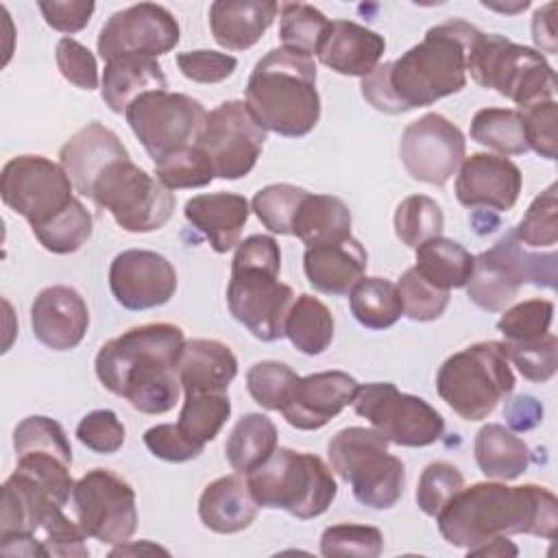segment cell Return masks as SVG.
Wrapping results in <instances>:
<instances>
[{
    "mask_svg": "<svg viewBox=\"0 0 558 558\" xmlns=\"http://www.w3.org/2000/svg\"><path fill=\"white\" fill-rule=\"evenodd\" d=\"M277 449V425L262 412H248L233 425L227 442L225 456L229 466L248 475L262 466Z\"/></svg>",
    "mask_w": 558,
    "mask_h": 558,
    "instance_id": "d6a6232c",
    "label": "cell"
},
{
    "mask_svg": "<svg viewBox=\"0 0 558 558\" xmlns=\"http://www.w3.org/2000/svg\"><path fill=\"white\" fill-rule=\"evenodd\" d=\"M89 327V310L78 290L70 286L44 288L31 305L33 336L52 351L76 349Z\"/></svg>",
    "mask_w": 558,
    "mask_h": 558,
    "instance_id": "7402d4cb",
    "label": "cell"
},
{
    "mask_svg": "<svg viewBox=\"0 0 558 558\" xmlns=\"http://www.w3.org/2000/svg\"><path fill=\"white\" fill-rule=\"evenodd\" d=\"M229 416H231V401L225 392L185 395L177 425L192 440L207 445L220 434Z\"/></svg>",
    "mask_w": 558,
    "mask_h": 558,
    "instance_id": "f35d334b",
    "label": "cell"
},
{
    "mask_svg": "<svg viewBox=\"0 0 558 558\" xmlns=\"http://www.w3.org/2000/svg\"><path fill=\"white\" fill-rule=\"evenodd\" d=\"M305 196H307V190L303 187H296L290 183H272L262 187L253 196L251 211L270 233L292 235V220Z\"/></svg>",
    "mask_w": 558,
    "mask_h": 558,
    "instance_id": "60d3db41",
    "label": "cell"
},
{
    "mask_svg": "<svg viewBox=\"0 0 558 558\" xmlns=\"http://www.w3.org/2000/svg\"><path fill=\"white\" fill-rule=\"evenodd\" d=\"M244 480L259 508L283 510L301 521L320 517L338 495L331 466L310 451L290 447L275 449Z\"/></svg>",
    "mask_w": 558,
    "mask_h": 558,
    "instance_id": "8992f818",
    "label": "cell"
},
{
    "mask_svg": "<svg viewBox=\"0 0 558 558\" xmlns=\"http://www.w3.org/2000/svg\"><path fill=\"white\" fill-rule=\"evenodd\" d=\"M501 349L527 381L545 384L556 375L558 338L551 331L534 340H504Z\"/></svg>",
    "mask_w": 558,
    "mask_h": 558,
    "instance_id": "b9f144b4",
    "label": "cell"
},
{
    "mask_svg": "<svg viewBox=\"0 0 558 558\" xmlns=\"http://www.w3.org/2000/svg\"><path fill=\"white\" fill-rule=\"evenodd\" d=\"M329 26L323 11L305 2H283L279 4V39L283 48L316 54L320 39Z\"/></svg>",
    "mask_w": 558,
    "mask_h": 558,
    "instance_id": "ab89813d",
    "label": "cell"
},
{
    "mask_svg": "<svg viewBox=\"0 0 558 558\" xmlns=\"http://www.w3.org/2000/svg\"><path fill=\"white\" fill-rule=\"evenodd\" d=\"M177 373L185 395L227 392L238 375V357L229 344L211 338L185 340Z\"/></svg>",
    "mask_w": 558,
    "mask_h": 558,
    "instance_id": "4316f807",
    "label": "cell"
},
{
    "mask_svg": "<svg viewBox=\"0 0 558 558\" xmlns=\"http://www.w3.org/2000/svg\"><path fill=\"white\" fill-rule=\"evenodd\" d=\"M471 140L497 150L501 157L523 155L530 150L519 109L486 107L475 111L471 120Z\"/></svg>",
    "mask_w": 558,
    "mask_h": 558,
    "instance_id": "8d00e7d4",
    "label": "cell"
},
{
    "mask_svg": "<svg viewBox=\"0 0 558 558\" xmlns=\"http://www.w3.org/2000/svg\"><path fill=\"white\" fill-rule=\"evenodd\" d=\"M54 59H57V68H59L61 76L68 83H72L74 87L87 89V92L98 87L100 76H98L96 57L81 41H76L72 37H61L57 44V50H54Z\"/></svg>",
    "mask_w": 558,
    "mask_h": 558,
    "instance_id": "9f6ffc18",
    "label": "cell"
},
{
    "mask_svg": "<svg viewBox=\"0 0 558 558\" xmlns=\"http://www.w3.org/2000/svg\"><path fill=\"white\" fill-rule=\"evenodd\" d=\"M482 7H486V9H490V11L517 15V13H521V11H525V9L530 7V0H514V2H490V0H482Z\"/></svg>",
    "mask_w": 558,
    "mask_h": 558,
    "instance_id": "e7e4bbea",
    "label": "cell"
},
{
    "mask_svg": "<svg viewBox=\"0 0 558 558\" xmlns=\"http://www.w3.org/2000/svg\"><path fill=\"white\" fill-rule=\"evenodd\" d=\"M331 310L314 294H301L286 318V338L305 355H320L333 340Z\"/></svg>",
    "mask_w": 558,
    "mask_h": 558,
    "instance_id": "e575fe53",
    "label": "cell"
},
{
    "mask_svg": "<svg viewBox=\"0 0 558 558\" xmlns=\"http://www.w3.org/2000/svg\"><path fill=\"white\" fill-rule=\"evenodd\" d=\"M177 283L172 262L157 251L129 248L118 253L109 266V290L131 312L166 305L174 296Z\"/></svg>",
    "mask_w": 558,
    "mask_h": 558,
    "instance_id": "d6986e66",
    "label": "cell"
},
{
    "mask_svg": "<svg viewBox=\"0 0 558 558\" xmlns=\"http://www.w3.org/2000/svg\"><path fill=\"white\" fill-rule=\"evenodd\" d=\"M296 379L299 375L286 362L262 360L246 371V390L257 405L279 412Z\"/></svg>",
    "mask_w": 558,
    "mask_h": 558,
    "instance_id": "bcb514c9",
    "label": "cell"
},
{
    "mask_svg": "<svg viewBox=\"0 0 558 558\" xmlns=\"http://www.w3.org/2000/svg\"><path fill=\"white\" fill-rule=\"evenodd\" d=\"M0 196L9 209L37 231L68 211L76 196L61 163L44 155H17L0 174Z\"/></svg>",
    "mask_w": 558,
    "mask_h": 558,
    "instance_id": "4fadbf2b",
    "label": "cell"
},
{
    "mask_svg": "<svg viewBox=\"0 0 558 558\" xmlns=\"http://www.w3.org/2000/svg\"><path fill=\"white\" fill-rule=\"evenodd\" d=\"M244 102L264 131L281 137L307 135L320 120L314 57L272 48L255 63Z\"/></svg>",
    "mask_w": 558,
    "mask_h": 558,
    "instance_id": "277c9868",
    "label": "cell"
},
{
    "mask_svg": "<svg viewBox=\"0 0 558 558\" xmlns=\"http://www.w3.org/2000/svg\"><path fill=\"white\" fill-rule=\"evenodd\" d=\"M89 201L107 209L120 229L150 233L161 229L174 214V194L155 174L129 157L109 163L89 190Z\"/></svg>",
    "mask_w": 558,
    "mask_h": 558,
    "instance_id": "8fae6325",
    "label": "cell"
},
{
    "mask_svg": "<svg viewBox=\"0 0 558 558\" xmlns=\"http://www.w3.org/2000/svg\"><path fill=\"white\" fill-rule=\"evenodd\" d=\"M521 118H523V129H525V140H527L530 150L554 161L558 155V133H556L558 105H556V100H543V102L530 105V107L521 109Z\"/></svg>",
    "mask_w": 558,
    "mask_h": 558,
    "instance_id": "11a10c76",
    "label": "cell"
},
{
    "mask_svg": "<svg viewBox=\"0 0 558 558\" xmlns=\"http://www.w3.org/2000/svg\"><path fill=\"white\" fill-rule=\"evenodd\" d=\"M124 116L153 163L177 150L196 146L207 120V111L196 98L168 89L137 96Z\"/></svg>",
    "mask_w": 558,
    "mask_h": 558,
    "instance_id": "7c38bea8",
    "label": "cell"
},
{
    "mask_svg": "<svg viewBox=\"0 0 558 558\" xmlns=\"http://www.w3.org/2000/svg\"><path fill=\"white\" fill-rule=\"evenodd\" d=\"M554 320V301L527 299L508 307L497 320L504 340H534L549 333Z\"/></svg>",
    "mask_w": 558,
    "mask_h": 558,
    "instance_id": "816d5d0a",
    "label": "cell"
},
{
    "mask_svg": "<svg viewBox=\"0 0 558 558\" xmlns=\"http://www.w3.org/2000/svg\"><path fill=\"white\" fill-rule=\"evenodd\" d=\"M155 177L168 190H185V187L209 185L216 179V172L207 153L196 144L157 161Z\"/></svg>",
    "mask_w": 558,
    "mask_h": 558,
    "instance_id": "ee69618b",
    "label": "cell"
},
{
    "mask_svg": "<svg viewBox=\"0 0 558 558\" xmlns=\"http://www.w3.org/2000/svg\"><path fill=\"white\" fill-rule=\"evenodd\" d=\"M384 549V534L375 525L336 523L320 534V554L331 556H357L377 558Z\"/></svg>",
    "mask_w": 558,
    "mask_h": 558,
    "instance_id": "681fc988",
    "label": "cell"
},
{
    "mask_svg": "<svg viewBox=\"0 0 558 558\" xmlns=\"http://www.w3.org/2000/svg\"><path fill=\"white\" fill-rule=\"evenodd\" d=\"M266 131L244 100H225L207 113L198 146L207 153L218 179L246 177L264 148Z\"/></svg>",
    "mask_w": 558,
    "mask_h": 558,
    "instance_id": "2e32d148",
    "label": "cell"
},
{
    "mask_svg": "<svg viewBox=\"0 0 558 558\" xmlns=\"http://www.w3.org/2000/svg\"><path fill=\"white\" fill-rule=\"evenodd\" d=\"M122 157H129V150L120 137L100 122H89L78 129L59 150V163L81 196H89L98 174Z\"/></svg>",
    "mask_w": 558,
    "mask_h": 558,
    "instance_id": "cb8c5ba5",
    "label": "cell"
},
{
    "mask_svg": "<svg viewBox=\"0 0 558 558\" xmlns=\"http://www.w3.org/2000/svg\"><path fill=\"white\" fill-rule=\"evenodd\" d=\"M414 251H416L414 268L429 283L442 290L466 286L473 272L475 255H471L460 242L438 235L418 244Z\"/></svg>",
    "mask_w": 558,
    "mask_h": 558,
    "instance_id": "836d02e7",
    "label": "cell"
},
{
    "mask_svg": "<svg viewBox=\"0 0 558 558\" xmlns=\"http://www.w3.org/2000/svg\"><path fill=\"white\" fill-rule=\"evenodd\" d=\"M349 307L353 318L373 331L388 329L403 316L397 283L384 277H362L349 292Z\"/></svg>",
    "mask_w": 558,
    "mask_h": 558,
    "instance_id": "d590c367",
    "label": "cell"
},
{
    "mask_svg": "<svg viewBox=\"0 0 558 558\" xmlns=\"http://www.w3.org/2000/svg\"><path fill=\"white\" fill-rule=\"evenodd\" d=\"M85 534L76 521H70L63 514L61 506H54L41 527L37 532V541L44 545L46 556H61V558H87L89 549L85 545Z\"/></svg>",
    "mask_w": 558,
    "mask_h": 558,
    "instance_id": "f5cc1de1",
    "label": "cell"
},
{
    "mask_svg": "<svg viewBox=\"0 0 558 558\" xmlns=\"http://www.w3.org/2000/svg\"><path fill=\"white\" fill-rule=\"evenodd\" d=\"M386 39L351 20H329L316 57L323 65L342 76H366L384 57Z\"/></svg>",
    "mask_w": 558,
    "mask_h": 558,
    "instance_id": "603a6c76",
    "label": "cell"
},
{
    "mask_svg": "<svg viewBox=\"0 0 558 558\" xmlns=\"http://www.w3.org/2000/svg\"><path fill=\"white\" fill-rule=\"evenodd\" d=\"M281 251L272 235L244 238L231 259L227 305L231 316L262 342L286 336V318L296 301L294 290L279 281Z\"/></svg>",
    "mask_w": 558,
    "mask_h": 558,
    "instance_id": "5b68a950",
    "label": "cell"
},
{
    "mask_svg": "<svg viewBox=\"0 0 558 558\" xmlns=\"http://www.w3.org/2000/svg\"><path fill=\"white\" fill-rule=\"evenodd\" d=\"M76 438L94 453L111 456L122 449L126 432L113 410H92L76 425Z\"/></svg>",
    "mask_w": 558,
    "mask_h": 558,
    "instance_id": "db71d44e",
    "label": "cell"
},
{
    "mask_svg": "<svg viewBox=\"0 0 558 558\" xmlns=\"http://www.w3.org/2000/svg\"><path fill=\"white\" fill-rule=\"evenodd\" d=\"M277 13L275 0H216L209 7V28L218 46L240 52L264 37Z\"/></svg>",
    "mask_w": 558,
    "mask_h": 558,
    "instance_id": "83f0119b",
    "label": "cell"
},
{
    "mask_svg": "<svg viewBox=\"0 0 558 558\" xmlns=\"http://www.w3.org/2000/svg\"><path fill=\"white\" fill-rule=\"evenodd\" d=\"M523 174L514 161L495 153H473L462 159L456 177V198L471 209L508 211L519 201Z\"/></svg>",
    "mask_w": 558,
    "mask_h": 558,
    "instance_id": "ffe728a7",
    "label": "cell"
},
{
    "mask_svg": "<svg viewBox=\"0 0 558 558\" xmlns=\"http://www.w3.org/2000/svg\"><path fill=\"white\" fill-rule=\"evenodd\" d=\"M521 244L543 248L558 242V185H547L527 207L512 231Z\"/></svg>",
    "mask_w": 558,
    "mask_h": 558,
    "instance_id": "f6af8a7d",
    "label": "cell"
},
{
    "mask_svg": "<svg viewBox=\"0 0 558 558\" xmlns=\"http://www.w3.org/2000/svg\"><path fill=\"white\" fill-rule=\"evenodd\" d=\"M37 7L46 24L65 35L83 31L96 9L92 0H41Z\"/></svg>",
    "mask_w": 558,
    "mask_h": 558,
    "instance_id": "91938a15",
    "label": "cell"
},
{
    "mask_svg": "<svg viewBox=\"0 0 558 558\" xmlns=\"http://www.w3.org/2000/svg\"><path fill=\"white\" fill-rule=\"evenodd\" d=\"M357 379L344 371H323L299 377L279 410L288 425L314 432L333 421L355 397Z\"/></svg>",
    "mask_w": 558,
    "mask_h": 558,
    "instance_id": "44dd1931",
    "label": "cell"
},
{
    "mask_svg": "<svg viewBox=\"0 0 558 558\" xmlns=\"http://www.w3.org/2000/svg\"><path fill=\"white\" fill-rule=\"evenodd\" d=\"M532 39L536 52L556 54L558 52V35H556V2H547L534 11L532 17Z\"/></svg>",
    "mask_w": 558,
    "mask_h": 558,
    "instance_id": "6125c7cd",
    "label": "cell"
},
{
    "mask_svg": "<svg viewBox=\"0 0 558 558\" xmlns=\"http://www.w3.org/2000/svg\"><path fill=\"white\" fill-rule=\"evenodd\" d=\"M480 33L464 20L432 26L399 59L379 63L362 76L364 100L381 113L399 116L458 94L466 85V59Z\"/></svg>",
    "mask_w": 558,
    "mask_h": 558,
    "instance_id": "6da1fadb",
    "label": "cell"
},
{
    "mask_svg": "<svg viewBox=\"0 0 558 558\" xmlns=\"http://www.w3.org/2000/svg\"><path fill=\"white\" fill-rule=\"evenodd\" d=\"M466 72L484 87L512 100L519 111L554 100L556 74L534 48L510 41L497 33H480L466 59Z\"/></svg>",
    "mask_w": 558,
    "mask_h": 558,
    "instance_id": "9c48e42d",
    "label": "cell"
},
{
    "mask_svg": "<svg viewBox=\"0 0 558 558\" xmlns=\"http://www.w3.org/2000/svg\"><path fill=\"white\" fill-rule=\"evenodd\" d=\"M292 235L305 248L344 240L351 235V209L338 196L307 192L292 220Z\"/></svg>",
    "mask_w": 558,
    "mask_h": 558,
    "instance_id": "1f68e13d",
    "label": "cell"
},
{
    "mask_svg": "<svg viewBox=\"0 0 558 558\" xmlns=\"http://www.w3.org/2000/svg\"><path fill=\"white\" fill-rule=\"evenodd\" d=\"M15 456L22 453H52L72 462V447L63 427L50 416H26L13 429Z\"/></svg>",
    "mask_w": 558,
    "mask_h": 558,
    "instance_id": "c3c4849f",
    "label": "cell"
},
{
    "mask_svg": "<svg viewBox=\"0 0 558 558\" xmlns=\"http://www.w3.org/2000/svg\"><path fill=\"white\" fill-rule=\"evenodd\" d=\"M251 205L235 192H211L192 196L185 207V220L201 231L216 253H229L240 244Z\"/></svg>",
    "mask_w": 558,
    "mask_h": 558,
    "instance_id": "484cf974",
    "label": "cell"
},
{
    "mask_svg": "<svg viewBox=\"0 0 558 558\" xmlns=\"http://www.w3.org/2000/svg\"><path fill=\"white\" fill-rule=\"evenodd\" d=\"M146 449L166 462H187L203 453L205 445L192 440L177 423H159L144 432Z\"/></svg>",
    "mask_w": 558,
    "mask_h": 558,
    "instance_id": "680465c9",
    "label": "cell"
},
{
    "mask_svg": "<svg viewBox=\"0 0 558 558\" xmlns=\"http://www.w3.org/2000/svg\"><path fill=\"white\" fill-rule=\"evenodd\" d=\"M72 510L87 538L102 545L131 541L137 530L133 486L111 469H92L72 488Z\"/></svg>",
    "mask_w": 558,
    "mask_h": 558,
    "instance_id": "9a60e30c",
    "label": "cell"
},
{
    "mask_svg": "<svg viewBox=\"0 0 558 558\" xmlns=\"http://www.w3.org/2000/svg\"><path fill=\"white\" fill-rule=\"evenodd\" d=\"M473 453L480 471L488 480L512 482L530 466L532 451L523 438L501 423H486L473 440Z\"/></svg>",
    "mask_w": 558,
    "mask_h": 558,
    "instance_id": "4dcf8cb0",
    "label": "cell"
},
{
    "mask_svg": "<svg viewBox=\"0 0 558 558\" xmlns=\"http://www.w3.org/2000/svg\"><path fill=\"white\" fill-rule=\"evenodd\" d=\"M351 405L373 429L399 447H427L445 434V418L436 408L416 395L401 392L390 381L357 386Z\"/></svg>",
    "mask_w": 558,
    "mask_h": 558,
    "instance_id": "5bb4252c",
    "label": "cell"
},
{
    "mask_svg": "<svg viewBox=\"0 0 558 558\" xmlns=\"http://www.w3.org/2000/svg\"><path fill=\"white\" fill-rule=\"evenodd\" d=\"M504 418L512 432H527L543 421V405L530 395H519L506 403Z\"/></svg>",
    "mask_w": 558,
    "mask_h": 558,
    "instance_id": "94428289",
    "label": "cell"
},
{
    "mask_svg": "<svg viewBox=\"0 0 558 558\" xmlns=\"http://www.w3.org/2000/svg\"><path fill=\"white\" fill-rule=\"evenodd\" d=\"M177 65L187 81L214 85L227 81L235 72L238 59L233 54L216 50H187L177 54Z\"/></svg>",
    "mask_w": 558,
    "mask_h": 558,
    "instance_id": "6f0895ef",
    "label": "cell"
},
{
    "mask_svg": "<svg viewBox=\"0 0 558 558\" xmlns=\"http://www.w3.org/2000/svg\"><path fill=\"white\" fill-rule=\"evenodd\" d=\"M397 290L401 296L403 316H408L414 323L436 320L445 314L449 305V290L429 283L425 277L418 275L414 266L401 275Z\"/></svg>",
    "mask_w": 558,
    "mask_h": 558,
    "instance_id": "7dc6e473",
    "label": "cell"
},
{
    "mask_svg": "<svg viewBox=\"0 0 558 558\" xmlns=\"http://www.w3.org/2000/svg\"><path fill=\"white\" fill-rule=\"evenodd\" d=\"M185 333L172 323H146L107 340L96 353L98 381L142 414H166L179 403L177 373Z\"/></svg>",
    "mask_w": 558,
    "mask_h": 558,
    "instance_id": "7a4b0ae2",
    "label": "cell"
},
{
    "mask_svg": "<svg viewBox=\"0 0 558 558\" xmlns=\"http://www.w3.org/2000/svg\"><path fill=\"white\" fill-rule=\"evenodd\" d=\"M131 551H163V554H168V549H163V547H159V545H153V543H148V541H142L140 545H131L129 541L126 543H120L118 547H113L111 549V556H120V554H131Z\"/></svg>",
    "mask_w": 558,
    "mask_h": 558,
    "instance_id": "03108f58",
    "label": "cell"
},
{
    "mask_svg": "<svg viewBox=\"0 0 558 558\" xmlns=\"http://www.w3.org/2000/svg\"><path fill=\"white\" fill-rule=\"evenodd\" d=\"M466 153L462 131L442 113L429 111L410 122L399 140L405 172L427 185H445L460 168Z\"/></svg>",
    "mask_w": 558,
    "mask_h": 558,
    "instance_id": "e0dca14e",
    "label": "cell"
},
{
    "mask_svg": "<svg viewBox=\"0 0 558 558\" xmlns=\"http://www.w3.org/2000/svg\"><path fill=\"white\" fill-rule=\"evenodd\" d=\"M501 342L486 340L449 355L436 373V392L464 421L486 418L514 390Z\"/></svg>",
    "mask_w": 558,
    "mask_h": 558,
    "instance_id": "ba28073f",
    "label": "cell"
},
{
    "mask_svg": "<svg viewBox=\"0 0 558 558\" xmlns=\"http://www.w3.org/2000/svg\"><path fill=\"white\" fill-rule=\"evenodd\" d=\"M558 255L530 253L514 238L506 233L488 251L475 255L473 272L466 281V296L484 312H504L519 294L523 283L556 288Z\"/></svg>",
    "mask_w": 558,
    "mask_h": 558,
    "instance_id": "30bf717a",
    "label": "cell"
},
{
    "mask_svg": "<svg viewBox=\"0 0 558 558\" xmlns=\"http://www.w3.org/2000/svg\"><path fill=\"white\" fill-rule=\"evenodd\" d=\"M92 231L94 218L89 209L76 198L68 211H63L50 225L33 231V235L46 251L54 255H70L76 253L92 238Z\"/></svg>",
    "mask_w": 558,
    "mask_h": 558,
    "instance_id": "7bdbcfd3",
    "label": "cell"
},
{
    "mask_svg": "<svg viewBox=\"0 0 558 558\" xmlns=\"http://www.w3.org/2000/svg\"><path fill=\"white\" fill-rule=\"evenodd\" d=\"M257 512L259 506L240 473L209 482L198 497V519L216 534H235L251 527Z\"/></svg>",
    "mask_w": 558,
    "mask_h": 558,
    "instance_id": "f1b7e54d",
    "label": "cell"
},
{
    "mask_svg": "<svg viewBox=\"0 0 558 558\" xmlns=\"http://www.w3.org/2000/svg\"><path fill=\"white\" fill-rule=\"evenodd\" d=\"M179 22L161 4L140 2L116 11L98 33V54L102 61L120 57H148L170 52L179 44Z\"/></svg>",
    "mask_w": 558,
    "mask_h": 558,
    "instance_id": "ac0fdd59",
    "label": "cell"
},
{
    "mask_svg": "<svg viewBox=\"0 0 558 558\" xmlns=\"http://www.w3.org/2000/svg\"><path fill=\"white\" fill-rule=\"evenodd\" d=\"M166 87L168 81L161 65L157 59L148 57H120L107 61L100 78V96L113 113H124L137 96Z\"/></svg>",
    "mask_w": 558,
    "mask_h": 558,
    "instance_id": "f546056e",
    "label": "cell"
},
{
    "mask_svg": "<svg viewBox=\"0 0 558 558\" xmlns=\"http://www.w3.org/2000/svg\"><path fill=\"white\" fill-rule=\"evenodd\" d=\"M440 536L453 547L532 534L547 541L556 538L558 499L538 484L508 486L506 482H477L464 486L436 517Z\"/></svg>",
    "mask_w": 558,
    "mask_h": 558,
    "instance_id": "3957f363",
    "label": "cell"
},
{
    "mask_svg": "<svg viewBox=\"0 0 558 558\" xmlns=\"http://www.w3.org/2000/svg\"><path fill=\"white\" fill-rule=\"evenodd\" d=\"M464 488L460 469L451 462L438 460L423 469L416 484V506L427 517H438L440 510Z\"/></svg>",
    "mask_w": 558,
    "mask_h": 558,
    "instance_id": "f907efd6",
    "label": "cell"
},
{
    "mask_svg": "<svg viewBox=\"0 0 558 558\" xmlns=\"http://www.w3.org/2000/svg\"><path fill=\"white\" fill-rule=\"evenodd\" d=\"M373 427H344L327 442L331 471L351 484L353 497L373 510L392 508L405 490V464Z\"/></svg>",
    "mask_w": 558,
    "mask_h": 558,
    "instance_id": "52a82bcc",
    "label": "cell"
},
{
    "mask_svg": "<svg viewBox=\"0 0 558 558\" xmlns=\"http://www.w3.org/2000/svg\"><path fill=\"white\" fill-rule=\"evenodd\" d=\"M469 556H488V558H506V556H517L519 549L512 541H508V536H497L484 543H477L473 547L466 549Z\"/></svg>",
    "mask_w": 558,
    "mask_h": 558,
    "instance_id": "be15d7a7",
    "label": "cell"
},
{
    "mask_svg": "<svg viewBox=\"0 0 558 558\" xmlns=\"http://www.w3.org/2000/svg\"><path fill=\"white\" fill-rule=\"evenodd\" d=\"M392 222H395V235L408 248H416L418 244L442 235V229H445V216L440 205L425 194L405 196L397 205Z\"/></svg>",
    "mask_w": 558,
    "mask_h": 558,
    "instance_id": "74e56055",
    "label": "cell"
},
{
    "mask_svg": "<svg viewBox=\"0 0 558 558\" xmlns=\"http://www.w3.org/2000/svg\"><path fill=\"white\" fill-rule=\"evenodd\" d=\"M366 266V248L353 235L338 242L307 246L303 253V270L310 286L331 296L349 294L364 277Z\"/></svg>",
    "mask_w": 558,
    "mask_h": 558,
    "instance_id": "d4e9b609",
    "label": "cell"
}]
</instances>
